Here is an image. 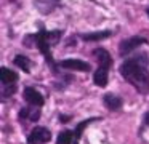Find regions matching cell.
<instances>
[{
  "label": "cell",
  "mask_w": 149,
  "mask_h": 144,
  "mask_svg": "<svg viewBox=\"0 0 149 144\" xmlns=\"http://www.w3.org/2000/svg\"><path fill=\"white\" fill-rule=\"evenodd\" d=\"M148 58L146 54L130 58L123 61L120 66V74L122 77L135 86L136 91L139 93H149V69H148Z\"/></svg>",
  "instance_id": "1"
},
{
  "label": "cell",
  "mask_w": 149,
  "mask_h": 144,
  "mask_svg": "<svg viewBox=\"0 0 149 144\" xmlns=\"http://www.w3.org/2000/svg\"><path fill=\"white\" fill-rule=\"evenodd\" d=\"M59 38H61V32L59 31H52V32H47V31H40L39 34L34 35V40H36V47L39 48L40 51H42V54L45 56L47 63L50 64V66L53 67V70L56 72V64L55 61H53V56L52 53H50V48L53 47V45H56L59 42Z\"/></svg>",
  "instance_id": "2"
},
{
  "label": "cell",
  "mask_w": 149,
  "mask_h": 144,
  "mask_svg": "<svg viewBox=\"0 0 149 144\" xmlns=\"http://www.w3.org/2000/svg\"><path fill=\"white\" fill-rule=\"evenodd\" d=\"M148 43V38L146 37H141V35H133V37H128L125 38V40L120 42L119 45V51L122 56H127L128 53H132L133 50H136L138 47H141V45Z\"/></svg>",
  "instance_id": "3"
},
{
  "label": "cell",
  "mask_w": 149,
  "mask_h": 144,
  "mask_svg": "<svg viewBox=\"0 0 149 144\" xmlns=\"http://www.w3.org/2000/svg\"><path fill=\"white\" fill-rule=\"evenodd\" d=\"M52 139V133L45 127H36L27 136V144H45Z\"/></svg>",
  "instance_id": "4"
},
{
  "label": "cell",
  "mask_w": 149,
  "mask_h": 144,
  "mask_svg": "<svg viewBox=\"0 0 149 144\" xmlns=\"http://www.w3.org/2000/svg\"><path fill=\"white\" fill-rule=\"evenodd\" d=\"M59 67L68 69V70H80V72H88V70H90V64L82 61V59H75V58L63 59L61 63H59Z\"/></svg>",
  "instance_id": "5"
},
{
  "label": "cell",
  "mask_w": 149,
  "mask_h": 144,
  "mask_svg": "<svg viewBox=\"0 0 149 144\" xmlns=\"http://www.w3.org/2000/svg\"><path fill=\"white\" fill-rule=\"evenodd\" d=\"M109 69L111 64H100L93 75V82L96 86H106L109 82Z\"/></svg>",
  "instance_id": "6"
},
{
  "label": "cell",
  "mask_w": 149,
  "mask_h": 144,
  "mask_svg": "<svg viewBox=\"0 0 149 144\" xmlns=\"http://www.w3.org/2000/svg\"><path fill=\"white\" fill-rule=\"evenodd\" d=\"M23 96H24V99H26V102H29L31 106H39V107H42L43 102H45L43 96L40 95L36 88H32V86H26L24 91H23Z\"/></svg>",
  "instance_id": "7"
},
{
  "label": "cell",
  "mask_w": 149,
  "mask_h": 144,
  "mask_svg": "<svg viewBox=\"0 0 149 144\" xmlns=\"http://www.w3.org/2000/svg\"><path fill=\"white\" fill-rule=\"evenodd\" d=\"M103 102L109 111H119V109L122 107V104H123L122 98L117 96V95H114V93H106V95L103 96Z\"/></svg>",
  "instance_id": "8"
},
{
  "label": "cell",
  "mask_w": 149,
  "mask_h": 144,
  "mask_svg": "<svg viewBox=\"0 0 149 144\" xmlns=\"http://www.w3.org/2000/svg\"><path fill=\"white\" fill-rule=\"evenodd\" d=\"M21 120H29V122H37L40 118V107L39 106H32V107H24L19 112Z\"/></svg>",
  "instance_id": "9"
},
{
  "label": "cell",
  "mask_w": 149,
  "mask_h": 144,
  "mask_svg": "<svg viewBox=\"0 0 149 144\" xmlns=\"http://www.w3.org/2000/svg\"><path fill=\"white\" fill-rule=\"evenodd\" d=\"M18 80V74L8 67H0V82L3 85H13Z\"/></svg>",
  "instance_id": "10"
},
{
  "label": "cell",
  "mask_w": 149,
  "mask_h": 144,
  "mask_svg": "<svg viewBox=\"0 0 149 144\" xmlns=\"http://www.w3.org/2000/svg\"><path fill=\"white\" fill-rule=\"evenodd\" d=\"M111 31H101V32H90V34H82V40L85 42H100L111 37Z\"/></svg>",
  "instance_id": "11"
},
{
  "label": "cell",
  "mask_w": 149,
  "mask_h": 144,
  "mask_svg": "<svg viewBox=\"0 0 149 144\" xmlns=\"http://www.w3.org/2000/svg\"><path fill=\"white\" fill-rule=\"evenodd\" d=\"M96 120H100V118H98V117H91V118H87V120H84V122H80V123H77V127H75V131H74V144H79V141H80V138H82V133H84V130L91 123V122H96Z\"/></svg>",
  "instance_id": "12"
},
{
  "label": "cell",
  "mask_w": 149,
  "mask_h": 144,
  "mask_svg": "<svg viewBox=\"0 0 149 144\" xmlns=\"http://www.w3.org/2000/svg\"><path fill=\"white\" fill-rule=\"evenodd\" d=\"M93 56L96 58L98 64H111L112 66V58H111L109 51L104 50V48H96L93 51Z\"/></svg>",
  "instance_id": "13"
},
{
  "label": "cell",
  "mask_w": 149,
  "mask_h": 144,
  "mask_svg": "<svg viewBox=\"0 0 149 144\" xmlns=\"http://www.w3.org/2000/svg\"><path fill=\"white\" fill-rule=\"evenodd\" d=\"M15 64H16L19 69H23L24 72H31V59L26 56H23V54H16V58H15Z\"/></svg>",
  "instance_id": "14"
},
{
  "label": "cell",
  "mask_w": 149,
  "mask_h": 144,
  "mask_svg": "<svg viewBox=\"0 0 149 144\" xmlns=\"http://www.w3.org/2000/svg\"><path fill=\"white\" fill-rule=\"evenodd\" d=\"M74 141V133L71 130H64L58 134L56 138V144H71Z\"/></svg>",
  "instance_id": "15"
},
{
  "label": "cell",
  "mask_w": 149,
  "mask_h": 144,
  "mask_svg": "<svg viewBox=\"0 0 149 144\" xmlns=\"http://www.w3.org/2000/svg\"><path fill=\"white\" fill-rule=\"evenodd\" d=\"M16 91V85H3V91H2V95H3V99H7L8 96H11L13 93Z\"/></svg>",
  "instance_id": "16"
},
{
  "label": "cell",
  "mask_w": 149,
  "mask_h": 144,
  "mask_svg": "<svg viewBox=\"0 0 149 144\" xmlns=\"http://www.w3.org/2000/svg\"><path fill=\"white\" fill-rule=\"evenodd\" d=\"M143 125H144V127H149V111L146 112L144 117H143Z\"/></svg>",
  "instance_id": "17"
},
{
  "label": "cell",
  "mask_w": 149,
  "mask_h": 144,
  "mask_svg": "<svg viewBox=\"0 0 149 144\" xmlns=\"http://www.w3.org/2000/svg\"><path fill=\"white\" fill-rule=\"evenodd\" d=\"M69 115H59V122H63V123H64V122H69Z\"/></svg>",
  "instance_id": "18"
},
{
  "label": "cell",
  "mask_w": 149,
  "mask_h": 144,
  "mask_svg": "<svg viewBox=\"0 0 149 144\" xmlns=\"http://www.w3.org/2000/svg\"><path fill=\"white\" fill-rule=\"evenodd\" d=\"M148 16H149V8H148Z\"/></svg>",
  "instance_id": "19"
}]
</instances>
